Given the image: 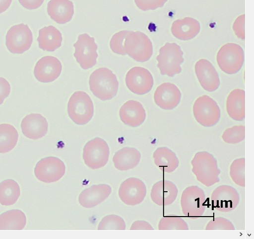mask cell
Wrapping results in <instances>:
<instances>
[{"instance_id": "1", "label": "cell", "mask_w": 254, "mask_h": 239, "mask_svg": "<svg viewBox=\"0 0 254 239\" xmlns=\"http://www.w3.org/2000/svg\"><path fill=\"white\" fill-rule=\"evenodd\" d=\"M91 91L102 101L110 100L118 93L119 83L116 76L106 68L95 71L89 80Z\"/></svg>"}, {"instance_id": "2", "label": "cell", "mask_w": 254, "mask_h": 239, "mask_svg": "<svg viewBox=\"0 0 254 239\" xmlns=\"http://www.w3.org/2000/svg\"><path fill=\"white\" fill-rule=\"evenodd\" d=\"M183 55L181 47L176 43H167L161 48L156 58L161 74L172 78L180 74L181 65L184 61Z\"/></svg>"}, {"instance_id": "3", "label": "cell", "mask_w": 254, "mask_h": 239, "mask_svg": "<svg viewBox=\"0 0 254 239\" xmlns=\"http://www.w3.org/2000/svg\"><path fill=\"white\" fill-rule=\"evenodd\" d=\"M68 114L77 125H84L92 119L94 113L93 101L89 95L83 91H76L70 98Z\"/></svg>"}, {"instance_id": "4", "label": "cell", "mask_w": 254, "mask_h": 239, "mask_svg": "<svg viewBox=\"0 0 254 239\" xmlns=\"http://www.w3.org/2000/svg\"><path fill=\"white\" fill-rule=\"evenodd\" d=\"M125 48L127 55L139 63L147 62L153 54L151 40L141 32L129 31L126 37Z\"/></svg>"}, {"instance_id": "5", "label": "cell", "mask_w": 254, "mask_h": 239, "mask_svg": "<svg viewBox=\"0 0 254 239\" xmlns=\"http://www.w3.org/2000/svg\"><path fill=\"white\" fill-rule=\"evenodd\" d=\"M220 69L228 75H234L242 68L244 62L243 49L238 45L228 43L219 50L216 57Z\"/></svg>"}, {"instance_id": "6", "label": "cell", "mask_w": 254, "mask_h": 239, "mask_svg": "<svg viewBox=\"0 0 254 239\" xmlns=\"http://www.w3.org/2000/svg\"><path fill=\"white\" fill-rule=\"evenodd\" d=\"M109 156L110 149L107 143L100 138L88 142L83 149L85 163L93 169L105 166L108 162Z\"/></svg>"}, {"instance_id": "7", "label": "cell", "mask_w": 254, "mask_h": 239, "mask_svg": "<svg viewBox=\"0 0 254 239\" xmlns=\"http://www.w3.org/2000/svg\"><path fill=\"white\" fill-rule=\"evenodd\" d=\"M193 113L197 122L204 127L214 126L219 121L220 110L217 103L209 96L203 95L194 103Z\"/></svg>"}, {"instance_id": "8", "label": "cell", "mask_w": 254, "mask_h": 239, "mask_svg": "<svg viewBox=\"0 0 254 239\" xmlns=\"http://www.w3.org/2000/svg\"><path fill=\"white\" fill-rule=\"evenodd\" d=\"M74 47L75 49L74 56L83 70L90 69L96 65L98 46L94 38L87 34L80 35Z\"/></svg>"}, {"instance_id": "9", "label": "cell", "mask_w": 254, "mask_h": 239, "mask_svg": "<svg viewBox=\"0 0 254 239\" xmlns=\"http://www.w3.org/2000/svg\"><path fill=\"white\" fill-rule=\"evenodd\" d=\"M8 50L14 54H23L28 51L33 43L32 32L27 25L21 24L13 26L6 37Z\"/></svg>"}, {"instance_id": "10", "label": "cell", "mask_w": 254, "mask_h": 239, "mask_svg": "<svg viewBox=\"0 0 254 239\" xmlns=\"http://www.w3.org/2000/svg\"><path fill=\"white\" fill-rule=\"evenodd\" d=\"M66 172L64 163L59 158L50 157L40 160L36 164L35 173L41 181L51 183L62 179Z\"/></svg>"}, {"instance_id": "11", "label": "cell", "mask_w": 254, "mask_h": 239, "mask_svg": "<svg viewBox=\"0 0 254 239\" xmlns=\"http://www.w3.org/2000/svg\"><path fill=\"white\" fill-rule=\"evenodd\" d=\"M126 84L133 93L144 95L151 91L154 80L151 73L147 69L141 67H134L127 74Z\"/></svg>"}, {"instance_id": "12", "label": "cell", "mask_w": 254, "mask_h": 239, "mask_svg": "<svg viewBox=\"0 0 254 239\" xmlns=\"http://www.w3.org/2000/svg\"><path fill=\"white\" fill-rule=\"evenodd\" d=\"M146 193V187L140 179L130 177L124 181L121 185L119 195L121 200L126 204L134 206L141 203Z\"/></svg>"}, {"instance_id": "13", "label": "cell", "mask_w": 254, "mask_h": 239, "mask_svg": "<svg viewBox=\"0 0 254 239\" xmlns=\"http://www.w3.org/2000/svg\"><path fill=\"white\" fill-rule=\"evenodd\" d=\"M62 70V64L59 59L52 56H46L37 62L34 75L39 81L49 83L57 80Z\"/></svg>"}, {"instance_id": "14", "label": "cell", "mask_w": 254, "mask_h": 239, "mask_svg": "<svg viewBox=\"0 0 254 239\" xmlns=\"http://www.w3.org/2000/svg\"><path fill=\"white\" fill-rule=\"evenodd\" d=\"M194 70L198 80L205 90L213 92L218 88L220 83L219 76L210 62L205 59L199 60Z\"/></svg>"}, {"instance_id": "15", "label": "cell", "mask_w": 254, "mask_h": 239, "mask_svg": "<svg viewBox=\"0 0 254 239\" xmlns=\"http://www.w3.org/2000/svg\"><path fill=\"white\" fill-rule=\"evenodd\" d=\"M154 98L158 106L164 110H171L179 104L181 93L176 85L166 82L157 88Z\"/></svg>"}, {"instance_id": "16", "label": "cell", "mask_w": 254, "mask_h": 239, "mask_svg": "<svg viewBox=\"0 0 254 239\" xmlns=\"http://www.w3.org/2000/svg\"><path fill=\"white\" fill-rule=\"evenodd\" d=\"M48 122L46 118L40 114H31L22 120L21 128L24 135L28 138L37 140L45 137L48 133Z\"/></svg>"}, {"instance_id": "17", "label": "cell", "mask_w": 254, "mask_h": 239, "mask_svg": "<svg viewBox=\"0 0 254 239\" xmlns=\"http://www.w3.org/2000/svg\"><path fill=\"white\" fill-rule=\"evenodd\" d=\"M111 192L112 188L109 185H94L84 190L80 194L79 202L84 208H94L105 201Z\"/></svg>"}, {"instance_id": "18", "label": "cell", "mask_w": 254, "mask_h": 239, "mask_svg": "<svg viewBox=\"0 0 254 239\" xmlns=\"http://www.w3.org/2000/svg\"><path fill=\"white\" fill-rule=\"evenodd\" d=\"M122 121L132 127L140 126L146 119V112L142 105L135 100H129L125 103L120 110Z\"/></svg>"}, {"instance_id": "19", "label": "cell", "mask_w": 254, "mask_h": 239, "mask_svg": "<svg viewBox=\"0 0 254 239\" xmlns=\"http://www.w3.org/2000/svg\"><path fill=\"white\" fill-rule=\"evenodd\" d=\"M48 12L56 23L65 24L73 18L74 5L70 0H51L48 5Z\"/></svg>"}, {"instance_id": "20", "label": "cell", "mask_w": 254, "mask_h": 239, "mask_svg": "<svg viewBox=\"0 0 254 239\" xmlns=\"http://www.w3.org/2000/svg\"><path fill=\"white\" fill-rule=\"evenodd\" d=\"M200 30L199 23L190 17L174 21L171 27L173 35L182 41H189L193 39L198 35Z\"/></svg>"}, {"instance_id": "21", "label": "cell", "mask_w": 254, "mask_h": 239, "mask_svg": "<svg viewBox=\"0 0 254 239\" xmlns=\"http://www.w3.org/2000/svg\"><path fill=\"white\" fill-rule=\"evenodd\" d=\"M141 159L140 152L135 148L125 147L116 153L113 162L117 169L127 171L135 167Z\"/></svg>"}, {"instance_id": "22", "label": "cell", "mask_w": 254, "mask_h": 239, "mask_svg": "<svg viewBox=\"0 0 254 239\" xmlns=\"http://www.w3.org/2000/svg\"><path fill=\"white\" fill-rule=\"evenodd\" d=\"M245 92L234 89L229 94L226 101V109L229 116L236 121H243L245 117Z\"/></svg>"}, {"instance_id": "23", "label": "cell", "mask_w": 254, "mask_h": 239, "mask_svg": "<svg viewBox=\"0 0 254 239\" xmlns=\"http://www.w3.org/2000/svg\"><path fill=\"white\" fill-rule=\"evenodd\" d=\"M38 41L40 49L53 52L62 46V34L53 26L45 27L40 30Z\"/></svg>"}, {"instance_id": "24", "label": "cell", "mask_w": 254, "mask_h": 239, "mask_svg": "<svg viewBox=\"0 0 254 239\" xmlns=\"http://www.w3.org/2000/svg\"><path fill=\"white\" fill-rule=\"evenodd\" d=\"M26 223V216L20 210H11L0 215V230H22Z\"/></svg>"}, {"instance_id": "25", "label": "cell", "mask_w": 254, "mask_h": 239, "mask_svg": "<svg viewBox=\"0 0 254 239\" xmlns=\"http://www.w3.org/2000/svg\"><path fill=\"white\" fill-rule=\"evenodd\" d=\"M21 195L18 183L13 179H9L0 183V204L11 206L16 203Z\"/></svg>"}, {"instance_id": "26", "label": "cell", "mask_w": 254, "mask_h": 239, "mask_svg": "<svg viewBox=\"0 0 254 239\" xmlns=\"http://www.w3.org/2000/svg\"><path fill=\"white\" fill-rule=\"evenodd\" d=\"M19 134L16 128L8 124L0 125V154L11 151L18 141Z\"/></svg>"}, {"instance_id": "27", "label": "cell", "mask_w": 254, "mask_h": 239, "mask_svg": "<svg viewBox=\"0 0 254 239\" xmlns=\"http://www.w3.org/2000/svg\"><path fill=\"white\" fill-rule=\"evenodd\" d=\"M126 224L124 220L118 215H110L104 217L98 226L99 230H125Z\"/></svg>"}, {"instance_id": "28", "label": "cell", "mask_w": 254, "mask_h": 239, "mask_svg": "<svg viewBox=\"0 0 254 239\" xmlns=\"http://www.w3.org/2000/svg\"><path fill=\"white\" fill-rule=\"evenodd\" d=\"M129 32V31H122L113 36L110 42V47L114 53L122 56L127 55L125 43Z\"/></svg>"}, {"instance_id": "29", "label": "cell", "mask_w": 254, "mask_h": 239, "mask_svg": "<svg viewBox=\"0 0 254 239\" xmlns=\"http://www.w3.org/2000/svg\"><path fill=\"white\" fill-rule=\"evenodd\" d=\"M245 137V127L234 126L227 129L222 135L225 142L228 143H237L242 141Z\"/></svg>"}, {"instance_id": "30", "label": "cell", "mask_w": 254, "mask_h": 239, "mask_svg": "<svg viewBox=\"0 0 254 239\" xmlns=\"http://www.w3.org/2000/svg\"><path fill=\"white\" fill-rule=\"evenodd\" d=\"M167 1V0H135L137 7L143 11L161 8Z\"/></svg>"}, {"instance_id": "31", "label": "cell", "mask_w": 254, "mask_h": 239, "mask_svg": "<svg viewBox=\"0 0 254 239\" xmlns=\"http://www.w3.org/2000/svg\"><path fill=\"white\" fill-rule=\"evenodd\" d=\"M245 15H242L239 16L235 21L233 29L236 36L242 40L245 39Z\"/></svg>"}, {"instance_id": "32", "label": "cell", "mask_w": 254, "mask_h": 239, "mask_svg": "<svg viewBox=\"0 0 254 239\" xmlns=\"http://www.w3.org/2000/svg\"><path fill=\"white\" fill-rule=\"evenodd\" d=\"M11 92V85L9 82L3 78H0V105L7 98Z\"/></svg>"}, {"instance_id": "33", "label": "cell", "mask_w": 254, "mask_h": 239, "mask_svg": "<svg viewBox=\"0 0 254 239\" xmlns=\"http://www.w3.org/2000/svg\"><path fill=\"white\" fill-rule=\"evenodd\" d=\"M45 0H19L20 3L28 10H35L40 8Z\"/></svg>"}, {"instance_id": "34", "label": "cell", "mask_w": 254, "mask_h": 239, "mask_svg": "<svg viewBox=\"0 0 254 239\" xmlns=\"http://www.w3.org/2000/svg\"><path fill=\"white\" fill-rule=\"evenodd\" d=\"M150 225L148 223L144 221H138L134 222L130 228L131 230H147L150 229Z\"/></svg>"}, {"instance_id": "35", "label": "cell", "mask_w": 254, "mask_h": 239, "mask_svg": "<svg viewBox=\"0 0 254 239\" xmlns=\"http://www.w3.org/2000/svg\"><path fill=\"white\" fill-rule=\"evenodd\" d=\"M12 2V0H0V14L8 9Z\"/></svg>"}]
</instances>
